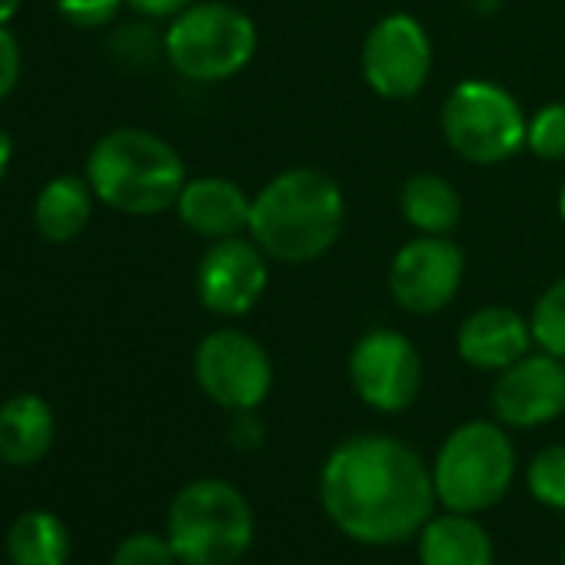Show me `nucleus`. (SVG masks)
<instances>
[{
  "label": "nucleus",
  "mask_w": 565,
  "mask_h": 565,
  "mask_svg": "<svg viewBox=\"0 0 565 565\" xmlns=\"http://www.w3.org/2000/svg\"><path fill=\"white\" fill-rule=\"evenodd\" d=\"M330 522L363 545H399L433 519L436 486L426 459L386 433L343 439L320 469Z\"/></svg>",
  "instance_id": "f257e3e1"
},
{
  "label": "nucleus",
  "mask_w": 565,
  "mask_h": 565,
  "mask_svg": "<svg viewBox=\"0 0 565 565\" xmlns=\"http://www.w3.org/2000/svg\"><path fill=\"white\" fill-rule=\"evenodd\" d=\"M347 230V193L320 167H290L269 177L249 206L246 233L282 266L327 256Z\"/></svg>",
  "instance_id": "f03ea898"
},
{
  "label": "nucleus",
  "mask_w": 565,
  "mask_h": 565,
  "mask_svg": "<svg viewBox=\"0 0 565 565\" xmlns=\"http://www.w3.org/2000/svg\"><path fill=\"white\" fill-rule=\"evenodd\" d=\"M183 157L143 127L104 134L87 157V183L100 203L124 216H157L177 206L186 183Z\"/></svg>",
  "instance_id": "7ed1b4c3"
},
{
  "label": "nucleus",
  "mask_w": 565,
  "mask_h": 565,
  "mask_svg": "<svg viewBox=\"0 0 565 565\" xmlns=\"http://www.w3.org/2000/svg\"><path fill=\"white\" fill-rule=\"evenodd\" d=\"M256 47L253 18L223 0H193L163 31V57L190 84L233 81L253 64Z\"/></svg>",
  "instance_id": "20e7f679"
},
{
  "label": "nucleus",
  "mask_w": 565,
  "mask_h": 565,
  "mask_svg": "<svg viewBox=\"0 0 565 565\" xmlns=\"http://www.w3.org/2000/svg\"><path fill=\"white\" fill-rule=\"evenodd\" d=\"M253 509L226 479L186 482L167 512V539L183 565H236L253 542Z\"/></svg>",
  "instance_id": "39448f33"
},
{
  "label": "nucleus",
  "mask_w": 565,
  "mask_h": 565,
  "mask_svg": "<svg viewBox=\"0 0 565 565\" xmlns=\"http://www.w3.org/2000/svg\"><path fill=\"white\" fill-rule=\"evenodd\" d=\"M512 479L515 446L499 419H469L456 426L433 459L436 499L449 512L476 515L492 509L502 502Z\"/></svg>",
  "instance_id": "423d86ee"
},
{
  "label": "nucleus",
  "mask_w": 565,
  "mask_h": 565,
  "mask_svg": "<svg viewBox=\"0 0 565 565\" xmlns=\"http://www.w3.org/2000/svg\"><path fill=\"white\" fill-rule=\"evenodd\" d=\"M529 114L495 81L466 77L459 81L443 107L439 130L446 147L472 167H499L525 150Z\"/></svg>",
  "instance_id": "0eeeda50"
},
{
  "label": "nucleus",
  "mask_w": 565,
  "mask_h": 565,
  "mask_svg": "<svg viewBox=\"0 0 565 565\" xmlns=\"http://www.w3.org/2000/svg\"><path fill=\"white\" fill-rule=\"evenodd\" d=\"M193 380L226 413L259 409L273 390V360L256 337L223 327L196 343Z\"/></svg>",
  "instance_id": "6e6552de"
},
{
  "label": "nucleus",
  "mask_w": 565,
  "mask_h": 565,
  "mask_svg": "<svg viewBox=\"0 0 565 565\" xmlns=\"http://www.w3.org/2000/svg\"><path fill=\"white\" fill-rule=\"evenodd\" d=\"M347 376L363 406L393 416L406 413L419 399L426 366L406 333L393 327H373L353 343Z\"/></svg>",
  "instance_id": "1a4fd4ad"
},
{
  "label": "nucleus",
  "mask_w": 565,
  "mask_h": 565,
  "mask_svg": "<svg viewBox=\"0 0 565 565\" xmlns=\"http://www.w3.org/2000/svg\"><path fill=\"white\" fill-rule=\"evenodd\" d=\"M462 279H466L462 246L452 236L416 233L393 253L386 287L403 313L436 317L459 297Z\"/></svg>",
  "instance_id": "9d476101"
},
{
  "label": "nucleus",
  "mask_w": 565,
  "mask_h": 565,
  "mask_svg": "<svg viewBox=\"0 0 565 565\" xmlns=\"http://www.w3.org/2000/svg\"><path fill=\"white\" fill-rule=\"evenodd\" d=\"M433 41L413 14L380 18L360 47V71L366 87L383 100H413L433 77Z\"/></svg>",
  "instance_id": "9b49d317"
},
{
  "label": "nucleus",
  "mask_w": 565,
  "mask_h": 565,
  "mask_svg": "<svg viewBox=\"0 0 565 565\" xmlns=\"http://www.w3.org/2000/svg\"><path fill=\"white\" fill-rule=\"evenodd\" d=\"M269 256L249 233L213 239L196 263V300L206 313L239 320L269 290Z\"/></svg>",
  "instance_id": "f8f14e48"
},
{
  "label": "nucleus",
  "mask_w": 565,
  "mask_h": 565,
  "mask_svg": "<svg viewBox=\"0 0 565 565\" xmlns=\"http://www.w3.org/2000/svg\"><path fill=\"white\" fill-rule=\"evenodd\" d=\"M492 413L505 429H535L565 416V360L535 350L495 373Z\"/></svg>",
  "instance_id": "ddd939ff"
},
{
  "label": "nucleus",
  "mask_w": 565,
  "mask_h": 565,
  "mask_svg": "<svg viewBox=\"0 0 565 565\" xmlns=\"http://www.w3.org/2000/svg\"><path fill=\"white\" fill-rule=\"evenodd\" d=\"M535 350L529 317L509 307H479L456 330V353L469 370L502 373Z\"/></svg>",
  "instance_id": "4468645a"
},
{
  "label": "nucleus",
  "mask_w": 565,
  "mask_h": 565,
  "mask_svg": "<svg viewBox=\"0 0 565 565\" xmlns=\"http://www.w3.org/2000/svg\"><path fill=\"white\" fill-rule=\"evenodd\" d=\"M249 206L253 196L226 177H193L183 183L177 196V216L180 223L203 236V239H226L239 236L249 226Z\"/></svg>",
  "instance_id": "2eb2a0df"
},
{
  "label": "nucleus",
  "mask_w": 565,
  "mask_h": 565,
  "mask_svg": "<svg viewBox=\"0 0 565 565\" xmlns=\"http://www.w3.org/2000/svg\"><path fill=\"white\" fill-rule=\"evenodd\" d=\"M57 436L54 409L38 393H18L0 406V459L8 466H38Z\"/></svg>",
  "instance_id": "dca6fc26"
},
{
  "label": "nucleus",
  "mask_w": 565,
  "mask_h": 565,
  "mask_svg": "<svg viewBox=\"0 0 565 565\" xmlns=\"http://www.w3.org/2000/svg\"><path fill=\"white\" fill-rule=\"evenodd\" d=\"M419 565H495L492 535L466 512L433 515L419 529Z\"/></svg>",
  "instance_id": "f3484780"
},
{
  "label": "nucleus",
  "mask_w": 565,
  "mask_h": 565,
  "mask_svg": "<svg viewBox=\"0 0 565 565\" xmlns=\"http://www.w3.org/2000/svg\"><path fill=\"white\" fill-rule=\"evenodd\" d=\"M399 216L426 236H449L462 223V196L439 173H413L399 183Z\"/></svg>",
  "instance_id": "a211bd4d"
},
{
  "label": "nucleus",
  "mask_w": 565,
  "mask_h": 565,
  "mask_svg": "<svg viewBox=\"0 0 565 565\" xmlns=\"http://www.w3.org/2000/svg\"><path fill=\"white\" fill-rule=\"evenodd\" d=\"M94 190L81 177H57L51 180L34 200V223L38 233L51 243L77 239L90 216H94Z\"/></svg>",
  "instance_id": "6ab92c4d"
},
{
  "label": "nucleus",
  "mask_w": 565,
  "mask_h": 565,
  "mask_svg": "<svg viewBox=\"0 0 565 565\" xmlns=\"http://www.w3.org/2000/svg\"><path fill=\"white\" fill-rule=\"evenodd\" d=\"M8 558L11 565H67L71 529L61 515L31 509L8 529Z\"/></svg>",
  "instance_id": "aec40b11"
},
{
  "label": "nucleus",
  "mask_w": 565,
  "mask_h": 565,
  "mask_svg": "<svg viewBox=\"0 0 565 565\" xmlns=\"http://www.w3.org/2000/svg\"><path fill=\"white\" fill-rule=\"evenodd\" d=\"M535 350L565 360V273L552 279L529 313Z\"/></svg>",
  "instance_id": "412c9836"
},
{
  "label": "nucleus",
  "mask_w": 565,
  "mask_h": 565,
  "mask_svg": "<svg viewBox=\"0 0 565 565\" xmlns=\"http://www.w3.org/2000/svg\"><path fill=\"white\" fill-rule=\"evenodd\" d=\"M525 150L542 163H565V104H542L525 127Z\"/></svg>",
  "instance_id": "4be33fe9"
},
{
  "label": "nucleus",
  "mask_w": 565,
  "mask_h": 565,
  "mask_svg": "<svg viewBox=\"0 0 565 565\" xmlns=\"http://www.w3.org/2000/svg\"><path fill=\"white\" fill-rule=\"evenodd\" d=\"M525 486L535 495V502L548 509L565 512V446H545L539 449L525 466Z\"/></svg>",
  "instance_id": "5701e85b"
},
{
  "label": "nucleus",
  "mask_w": 565,
  "mask_h": 565,
  "mask_svg": "<svg viewBox=\"0 0 565 565\" xmlns=\"http://www.w3.org/2000/svg\"><path fill=\"white\" fill-rule=\"evenodd\" d=\"M177 552L167 535L157 532H137L124 539L110 558V565H177Z\"/></svg>",
  "instance_id": "b1692460"
},
{
  "label": "nucleus",
  "mask_w": 565,
  "mask_h": 565,
  "mask_svg": "<svg viewBox=\"0 0 565 565\" xmlns=\"http://www.w3.org/2000/svg\"><path fill=\"white\" fill-rule=\"evenodd\" d=\"M127 0H57V14L77 31H100L117 21Z\"/></svg>",
  "instance_id": "393cba45"
},
{
  "label": "nucleus",
  "mask_w": 565,
  "mask_h": 565,
  "mask_svg": "<svg viewBox=\"0 0 565 565\" xmlns=\"http://www.w3.org/2000/svg\"><path fill=\"white\" fill-rule=\"evenodd\" d=\"M21 81V47L8 28H0V100H4Z\"/></svg>",
  "instance_id": "a878e982"
},
{
  "label": "nucleus",
  "mask_w": 565,
  "mask_h": 565,
  "mask_svg": "<svg viewBox=\"0 0 565 565\" xmlns=\"http://www.w3.org/2000/svg\"><path fill=\"white\" fill-rule=\"evenodd\" d=\"M226 436L236 449H256L263 443V423L256 416V409H243V413H230V426Z\"/></svg>",
  "instance_id": "bb28decb"
},
{
  "label": "nucleus",
  "mask_w": 565,
  "mask_h": 565,
  "mask_svg": "<svg viewBox=\"0 0 565 565\" xmlns=\"http://www.w3.org/2000/svg\"><path fill=\"white\" fill-rule=\"evenodd\" d=\"M193 0H127V8L137 11L140 18L160 21V18H177L180 11H186Z\"/></svg>",
  "instance_id": "cd10ccee"
},
{
  "label": "nucleus",
  "mask_w": 565,
  "mask_h": 565,
  "mask_svg": "<svg viewBox=\"0 0 565 565\" xmlns=\"http://www.w3.org/2000/svg\"><path fill=\"white\" fill-rule=\"evenodd\" d=\"M11 157H14V143H11V137L4 130H0V183H4V177H8Z\"/></svg>",
  "instance_id": "c85d7f7f"
},
{
  "label": "nucleus",
  "mask_w": 565,
  "mask_h": 565,
  "mask_svg": "<svg viewBox=\"0 0 565 565\" xmlns=\"http://www.w3.org/2000/svg\"><path fill=\"white\" fill-rule=\"evenodd\" d=\"M21 11V0H0V28H4L11 18H18Z\"/></svg>",
  "instance_id": "c756f323"
},
{
  "label": "nucleus",
  "mask_w": 565,
  "mask_h": 565,
  "mask_svg": "<svg viewBox=\"0 0 565 565\" xmlns=\"http://www.w3.org/2000/svg\"><path fill=\"white\" fill-rule=\"evenodd\" d=\"M558 216H562V223H565V183H562V190H558Z\"/></svg>",
  "instance_id": "7c9ffc66"
},
{
  "label": "nucleus",
  "mask_w": 565,
  "mask_h": 565,
  "mask_svg": "<svg viewBox=\"0 0 565 565\" xmlns=\"http://www.w3.org/2000/svg\"><path fill=\"white\" fill-rule=\"evenodd\" d=\"M562 565H565V542H562Z\"/></svg>",
  "instance_id": "2f4dec72"
}]
</instances>
